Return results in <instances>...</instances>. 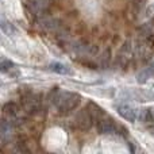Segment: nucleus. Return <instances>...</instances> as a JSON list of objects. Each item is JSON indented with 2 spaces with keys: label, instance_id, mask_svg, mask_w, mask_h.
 Here are the masks:
<instances>
[{
  "label": "nucleus",
  "instance_id": "obj_1",
  "mask_svg": "<svg viewBox=\"0 0 154 154\" xmlns=\"http://www.w3.org/2000/svg\"><path fill=\"white\" fill-rule=\"evenodd\" d=\"M81 101V96L76 92H60L54 96L53 103L60 112H70L76 108Z\"/></svg>",
  "mask_w": 154,
  "mask_h": 154
},
{
  "label": "nucleus",
  "instance_id": "obj_2",
  "mask_svg": "<svg viewBox=\"0 0 154 154\" xmlns=\"http://www.w3.org/2000/svg\"><path fill=\"white\" fill-rule=\"evenodd\" d=\"M96 130L99 134L103 135H112V134H120V135L126 137V130L122 126H118L112 119H99L97 125H96Z\"/></svg>",
  "mask_w": 154,
  "mask_h": 154
},
{
  "label": "nucleus",
  "instance_id": "obj_3",
  "mask_svg": "<svg viewBox=\"0 0 154 154\" xmlns=\"http://www.w3.org/2000/svg\"><path fill=\"white\" fill-rule=\"evenodd\" d=\"M93 120H95V118L92 116V114L89 112V109H88L87 107L80 109V111L76 114V118H75L76 126L82 131L91 130V127L93 126Z\"/></svg>",
  "mask_w": 154,
  "mask_h": 154
},
{
  "label": "nucleus",
  "instance_id": "obj_4",
  "mask_svg": "<svg viewBox=\"0 0 154 154\" xmlns=\"http://www.w3.org/2000/svg\"><path fill=\"white\" fill-rule=\"evenodd\" d=\"M115 108H116V112L123 118V119H126L130 123L135 122L137 111L131 106H128V104H118V106H115Z\"/></svg>",
  "mask_w": 154,
  "mask_h": 154
},
{
  "label": "nucleus",
  "instance_id": "obj_5",
  "mask_svg": "<svg viewBox=\"0 0 154 154\" xmlns=\"http://www.w3.org/2000/svg\"><path fill=\"white\" fill-rule=\"evenodd\" d=\"M153 77H154V62H152L149 66H146L145 69H142L141 72L138 73L137 81H138L139 84H145V82H147L150 79H153Z\"/></svg>",
  "mask_w": 154,
  "mask_h": 154
},
{
  "label": "nucleus",
  "instance_id": "obj_6",
  "mask_svg": "<svg viewBox=\"0 0 154 154\" xmlns=\"http://www.w3.org/2000/svg\"><path fill=\"white\" fill-rule=\"evenodd\" d=\"M49 70H51L54 73H58V75H73L72 69L69 66H66L64 64H60V62H51L49 65Z\"/></svg>",
  "mask_w": 154,
  "mask_h": 154
},
{
  "label": "nucleus",
  "instance_id": "obj_7",
  "mask_svg": "<svg viewBox=\"0 0 154 154\" xmlns=\"http://www.w3.org/2000/svg\"><path fill=\"white\" fill-rule=\"evenodd\" d=\"M87 108L89 109V112L92 114V116L95 118V119H101V118L106 115V112H104V109L101 108L100 106H97L96 103H93V101H89L88 103V106H87Z\"/></svg>",
  "mask_w": 154,
  "mask_h": 154
},
{
  "label": "nucleus",
  "instance_id": "obj_8",
  "mask_svg": "<svg viewBox=\"0 0 154 154\" xmlns=\"http://www.w3.org/2000/svg\"><path fill=\"white\" fill-rule=\"evenodd\" d=\"M18 111H19V106L15 101H8V103H5L4 106H3V114L10 118L15 116V115L18 114Z\"/></svg>",
  "mask_w": 154,
  "mask_h": 154
},
{
  "label": "nucleus",
  "instance_id": "obj_9",
  "mask_svg": "<svg viewBox=\"0 0 154 154\" xmlns=\"http://www.w3.org/2000/svg\"><path fill=\"white\" fill-rule=\"evenodd\" d=\"M51 0H29L30 5L34 8L35 11H45L46 8L50 5Z\"/></svg>",
  "mask_w": 154,
  "mask_h": 154
},
{
  "label": "nucleus",
  "instance_id": "obj_10",
  "mask_svg": "<svg viewBox=\"0 0 154 154\" xmlns=\"http://www.w3.org/2000/svg\"><path fill=\"white\" fill-rule=\"evenodd\" d=\"M100 66L101 68H108V65H109V61H111V50L109 49H106V50L101 53V56H100Z\"/></svg>",
  "mask_w": 154,
  "mask_h": 154
},
{
  "label": "nucleus",
  "instance_id": "obj_11",
  "mask_svg": "<svg viewBox=\"0 0 154 154\" xmlns=\"http://www.w3.org/2000/svg\"><path fill=\"white\" fill-rule=\"evenodd\" d=\"M139 119H142V122L153 123V122H154V116H153L152 109H150V108H147V109H142L141 115H139Z\"/></svg>",
  "mask_w": 154,
  "mask_h": 154
},
{
  "label": "nucleus",
  "instance_id": "obj_12",
  "mask_svg": "<svg viewBox=\"0 0 154 154\" xmlns=\"http://www.w3.org/2000/svg\"><path fill=\"white\" fill-rule=\"evenodd\" d=\"M0 133H2V137L4 138L7 134L11 133V123H8L7 120L3 119L2 120V125H0Z\"/></svg>",
  "mask_w": 154,
  "mask_h": 154
},
{
  "label": "nucleus",
  "instance_id": "obj_13",
  "mask_svg": "<svg viewBox=\"0 0 154 154\" xmlns=\"http://www.w3.org/2000/svg\"><path fill=\"white\" fill-rule=\"evenodd\" d=\"M14 68V62L10 61V60H3L2 64H0V70H2L3 73L8 72L10 69H12Z\"/></svg>",
  "mask_w": 154,
  "mask_h": 154
},
{
  "label": "nucleus",
  "instance_id": "obj_14",
  "mask_svg": "<svg viewBox=\"0 0 154 154\" xmlns=\"http://www.w3.org/2000/svg\"><path fill=\"white\" fill-rule=\"evenodd\" d=\"M2 30H3L4 32H7V34H11V32L15 31V29H14V27L11 26L10 23H7L4 19H3V22H2Z\"/></svg>",
  "mask_w": 154,
  "mask_h": 154
},
{
  "label": "nucleus",
  "instance_id": "obj_15",
  "mask_svg": "<svg viewBox=\"0 0 154 154\" xmlns=\"http://www.w3.org/2000/svg\"><path fill=\"white\" fill-rule=\"evenodd\" d=\"M79 62L81 65H84V66H88L89 69H97V65H96L95 62L89 61V60H79Z\"/></svg>",
  "mask_w": 154,
  "mask_h": 154
}]
</instances>
